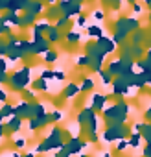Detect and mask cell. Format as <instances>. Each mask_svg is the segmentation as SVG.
I'll return each mask as SVG.
<instances>
[{"instance_id":"obj_4","label":"cell","mask_w":151,"mask_h":157,"mask_svg":"<svg viewBox=\"0 0 151 157\" xmlns=\"http://www.w3.org/2000/svg\"><path fill=\"white\" fill-rule=\"evenodd\" d=\"M0 102H6V92L0 91Z\"/></svg>"},{"instance_id":"obj_5","label":"cell","mask_w":151,"mask_h":157,"mask_svg":"<svg viewBox=\"0 0 151 157\" xmlns=\"http://www.w3.org/2000/svg\"><path fill=\"white\" fill-rule=\"evenodd\" d=\"M7 52V48H6V45H0V54H6Z\"/></svg>"},{"instance_id":"obj_2","label":"cell","mask_w":151,"mask_h":157,"mask_svg":"<svg viewBox=\"0 0 151 157\" xmlns=\"http://www.w3.org/2000/svg\"><path fill=\"white\" fill-rule=\"evenodd\" d=\"M13 113V107L11 106H6L4 109H2V113H0V115H11Z\"/></svg>"},{"instance_id":"obj_1","label":"cell","mask_w":151,"mask_h":157,"mask_svg":"<svg viewBox=\"0 0 151 157\" xmlns=\"http://www.w3.org/2000/svg\"><path fill=\"white\" fill-rule=\"evenodd\" d=\"M9 128H11V129H19L20 128V118H11V120H9Z\"/></svg>"},{"instance_id":"obj_3","label":"cell","mask_w":151,"mask_h":157,"mask_svg":"<svg viewBox=\"0 0 151 157\" xmlns=\"http://www.w3.org/2000/svg\"><path fill=\"white\" fill-rule=\"evenodd\" d=\"M9 22H11V24H19V17H13V15H9Z\"/></svg>"}]
</instances>
